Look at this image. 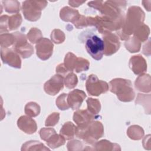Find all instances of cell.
Here are the masks:
<instances>
[{"label": "cell", "instance_id": "35", "mask_svg": "<svg viewBox=\"0 0 151 151\" xmlns=\"http://www.w3.org/2000/svg\"><path fill=\"white\" fill-rule=\"evenodd\" d=\"M9 17L7 15H2L1 17V32L3 31L8 32V29Z\"/></svg>", "mask_w": 151, "mask_h": 151}, {"label": "cell", "instance_id": "27", "mask_svg": "<svg viewBox=\"0 0 151 151\" xmlns=\"http://www.w3.org/2000/svg\"><path fill=\"white\" fill-rule=\"evenodd\" d=\"M22 22V17L19 14L13 15L9 17L8 20V29L9 31H12L17 29Z\"/></svg>", "mask_w": 151, "mask_h": 151}, {"label": "cell", "instance_id": "28", "mask_svg": "<svg viewBox=\"0 0 151 151\" xmlns=\"http://www.w3.org/2000/svg\"><path fill=\"white\" fill-rule=\"evenodd\" d=\"M1 48H6L14 44L15 37L14 34H1L0 37Z\"/></svg>", "mask_w": 151, "mask_h": 151}, {"label": "cell", "instance_id": "14", "mask_svg": "<svg viewBox=\"0 0 151 151\" xmlns=\"http://www.w3.org/2000/svg\"><path fill=\"white\" fill-rule=\"evenodd\" d=\"M129 67L135 74L139 75L146 71L147 63L142 55H134L129 60Z\"/></svg>", "mask_w": 151, "mask_h": 151}, {"label": "cell", "instance_id": "17", "mask_svg": "<svg viewBox=\"0 0 151 151\" xmlns=\"http://www.w3.org/2000/svg\"><path fill=\"white\" fill-rule=\"evenodd\" d=\"M77 10L72 9L68 6H65L61 9L60 12V17L62 20L74 23L80 17Z\"/></svg>", "mask_w": 151, "mask_h": 151}, {"label": "cell", "instance_id": "11", "mask_svg": "<svg viewBox=\"0 0 151 151\" xmlns=\"http://www.w3.org/2000/svg\"><path fill=\"white\" fill-rule=\"evenodd\" d=\"M103 42L104 45V54L106 55H111L115 53L120 46L119 37L111 32L105 34L103 36Z\"/></svg>", "mask_w": 151, "mask_h": 151}, {"label": "cell", "instance_id": "26", "mask_svg": "<svg viewBox=\"0 0 151 151\" xmlns=\"http://www.w3.org/2000/svg\"><path fill=\"white\" fill-rule=\"evenodd\" d=\"M5 10L8 13H15L19 11V2L17 1H3Z\"/></svg>", "mask_w": 151, "mask_h": 151}, {"label": "cell", "instance_id": "29", "mask_svg": "<svg viewBox=\"0 0 151 151\" xmlns=\"http://www.w3.org/2000/svg\"><path fill=\"white\" fill-rule=\"evenodd\" d=\"M27 37L32 44L37 42L42 38L41 31L37 28H31L27 34Z\"/></svg>", "mask_w": 151, "mask_h": 151}, {"label": "cell", "instance_id": "10", "mask_svg": "<svg viewBox=\"0 0 151 151\" xmlns=\"http://www.w3.org/2000/svg\"><path fill=\"white\" fill-rule=\"evenodd\" d=\"M64 86V78L61 75L55 74L47 81L44 86V89L46 93L51 96H55Z\"/></svg>", "mask_w": 151, "mask_h": 151}, {"label": "cell", "instance_id": "7", "mask_svg": "<svg viewBox=\"0 0 151 151\" xmlns=\"http://www.w3.org/2000/svg\"><path fill=\"white\" fill-rule=\"evenodd\" d=\"M15 41L14 42V50L23 58L29 57L34 53L32 46L27 42L24 34L20 32H15L14 34Z\"/></svg>", "mask_w": 151, "mask_h": 151}, {"label": "cell", "instance_id": "9", "mask_svg": "<svg viewBox=\"0 0 151 151\" xmlns=\"http://www.w3.org/2000/svg\"><path fill=\"white\" fill-rule=\"evenodd\" d=\"M53 44L48 39L42 38L39 40L36 44L35 48L37 55L42 60L48 59L52 54Z\"/></svg>", "mask_w": 151, "mask_h": 151}, {"label": "cell", "instance_id": "25", "mask_svg": "<svg viewBox=\"0 0 151 151\" xmlns=\"http://www.w3.org/2000/svg\"><path fill=\"white\" fill-rule=\"evenodd\" d=\"M40 107L35 102L28 103L25 107V113L30 117H35L40 114Z\"/></svg>", "mask_w": 151, "mask_h": 151}, {"label": "cell", "instance_id": "30", "mask_svg": "<svg viewBox=\"0 0 151 151\" xmlns=\"http://www.w3.org/2000/svg\"><path fill=\"white\" fill-rule=\"evenodd\" d=\"M64 81L66 87L71 89L76 86L78 82V79L75 74L73 73H70L66 76L65 80Z\"/></svg>", "mask_w": 151, "mask_h": 151}, {"label": "cell", "instance_id": "19", "mask_svg": "<svg viewBox=\"0 0 151 151\" xmlns=\"http://www.w3.org/2000/svg\"><path fill=\"white\" fill-rule=\"evenodd\" d=\"M77 127L71 122H66L62 127L60 130V133L62 135L65 139L70 140L74 137V134H76Z\"/></svg>", "mask_w": 151, "mask_h": 151}, {"label": "cell", "instance_id": "6", "mask_svg": "<svg viewBox=\"0 0 151 151\" xmlns=\"http://www.w3.org/2000/svg\"><path fill=\"white\" fill-rule=\"evenodd\" d=\"M64 64L68 71L75 70L77 73L87 71L90 65L87 60L81 57H77L71 52H68L65 55Z\"/></svg>", "mask_w": 151, "mask_h": 151}, {"label": "cell", "instance_id": "1", "mask_svg": "<svg viewBox=\"0 0 151 151\" xmlns=\"http://www.w3.org/2000/svg\"><path fill=\"white\" fill-rule=\"evenodd\" d=\"M145 17V12L139 6H132L129 8L126 18L123 20L120 32L118 34L122 40H127L129 36L142 25Z\"/></svg>", "mask_w": 151, "mask_h": 151}, {"label": "cell", "instance_id": "8", "mask_svg": "<svg viewBox=\"0 0 151 151\" xmlns=\"http://www.w3.org/2000/svg\"><path fill=\"white\" fill-rule=\"evenodd\" d=\"M86 90L90 95L97 96L107 91L109 85L106 81L99 80L96 75L91 74L86 81Z\"/></svg>", "mask_w": 151, "mask_h": 151}, {"label": "cell", "instance_id": "36", "mask_svg": "<svg viewBox=\"0 0 151 151\" xmlns=\"http://www.w3.org/2000/svg\"><path fill=\"white\" fill-rule=\"evenodd\" d=\"M68 70L65 68V65L64 64H59L57 67H56V72L58 74H65L67 72H68Z\"/></svg>", "mask_w": 151, "mask_h": 151}, {"label": "cell", "instance_id": "22", "mask_svg": "<svg viewBox=\"0 0 151 151\" xmlns=\"http://www.w3.org/2000/svg\"><path fill=\"white\" fill-rule=\"evenodd\" d=\"M65 139L62 135H58L55 133L53 134L51 137H50L46 141L47 145L50 147L52 148H55L64 145L65 143Z\"/></svg>", "mask_w": 151, "mask_h": 151}, {"label": "cell", "instance_id": "33", "mask_svg": "<svg viewBox=\"0 0 151 151\" xmlns=\"http://www.w3.org/2000/svg\"><path fill=\"white\" fill-rule=\"evenodd\" d=\"M60 114L58 113H53L51 114L46 119L45 125L46 126H54L58 122Z\"/></svg>", "mask_w": 151, "mask_h": 151}, {"label": "cell", "instance_id": "16", "mask_svg": "<svg viewBox=\"0 0 151 151\" xmlns=\"http://www.w3.org/2000/svg\"><path fill=\"white\" fill-rule=\"evenodd\" d=\"M96 116L90 113L87 110H81L76 111L73 115V120L78 126L84 125L93 119H96Z\"/></svg>", "mask_w": 151, "mask_h": 151}, {"label": "cell", "instance_id": "34", "mask_svg": "<svg viewBox=\"0 0 151 151\" xmlns=\"http://www.w3.org/2000/svg\"><path fill=\"white\" fill-rule=\"evenodd\" d=\"M54 133H55V130L52 128H42L40 131L41 139L45 141Z\"/></svg>", "mask_w": 151, "mask_h": 151}, {"label": "cell", "instance_id": "21", "mask_svg": "<svg viewBox=\"0 0 151 151\" xmlns=\"http://www.w3.org/2000/svg\"><path fill=\"white\" fill-rule=\"evenodd\" d=\"M127 134L129 137L133 140H139L144 135V131L143 129L137 125H133L129 127Z\"/></svg>", "mask_w": 151, "mask_h": 151}, {"label": "cell", "instance_id": "13", "mask_svg": "<svg viewBox=\"0 0 151 151\" xmlns=\"http://www.w3.org/2000/svg\"><path fill=\"white\" fill-rule=\"evenodd\" d=\"M86 97V94L83 91L76 89L67 94V103L73 110H77L81 106Z\"/></svg>", "mask_w": 151, "mask_h": 151}, {"label": "cell", "instance_id": "18", "mask_svg": "<svg viewBox=\"0 0 151 151\" xmlns=\"http://www.w3.org/2000/svg\"><path fill=\"white\" fill-rule=\"evenodd\" d=\"M135 87L139 91L147 93L150 91V77L149 74H141L135 81Z\"/></svg>", "mask_w": 151, "mask_h": 151}, {"label": "cell", "instance_id": "12", "mask_svg": "<svg viewBox=\"0 0 151 151\" xmlns=\"http://www.w3.org/2000/svg\"><path fill=\"white\" fill-rule=\"evenodd\" d=\"M1 59L4 63L17 68H20L21 66V61L19 54L15 51L8 48L1 49Z\"/></svg>", "mask_w": 151, "mask_h": 151}, {"label": "cell", "instance_id": "2", "mask_svg": "<svg viewBox=\"0 0 151 151\" xmlns=\"http://www.w3.org/2000/svg\"><path fill=\"white\" fill-rule=\"evenodd\" d=\"M104 133L103 124L100 122H93L78 126L76 135L88 143H92L101 137Z\"/></svg>", "mask_w": 151, "mask_h": 151}, {"label": "cell", "instance_id": "5", "mask_svg": "<svg viewBox=\"0 0 151 151\" xmlns=\"http://www.w3.org/2000/svg\"><path fill=\"white\" fill-rule=\"evenodd\" d=\"M86 48L93 58L96 60H100L104 54V42L98 36L93 35L87 39Z\"/></svg>", "mask_w": 151, "mask_h": 151}, {"label": "cell", "instance_id": "20", "mask_svg": "<svg viewBox=\"0 0 151 151\" xmlns=\"http://www.w3.org/2000/svg\"><path fill=\"white\" fill-rule=\"evenodd\" d=\"M150 29L147 25L142 24L138 27L133 32L134 36L140 42H145L148 38Z\"/></svg>", "mask_w": 151, "mask_h": 151}, {"label": "cell", "instance_id": "15", "mask_svg": "<svg viewBox=\"0 0 151 151\" xmlns=\"http://www.w3.org/2000/svg\"><path fill=\"white\" fill-rule=\"evenodd\" d=\"M18 127L27 134H32L37 130V124L35 120L28 116H22L17 121Z\"/></svg>", "mask_w": 151, "mask_h": 151}, {"label": "cell", "instance_id": "3", "mask_svg": "<svg viewBox=\"0 0 151 151\" xmlns=\"http://www.w3.org/2000/svg\"><path fill=\"white\" fill-rule=\"evenodd\" d=\"M109 85L110 91L116 94L119 100L129 102L134 99V92L129 80L115 78L109 83Z\"/></svg>", "mask_w": 151, "mask_h": 151}, {"label": "cell", "instance_id": "37", "mask_svg": "<svg viewBox=\"0 0 151 151\" xmlns=\"http://www.w3.org/2000/svg\"><path fill=\"white\" fill-rule=\"evenodd\" d=\"M86 2L85 1H68V4L73 6V7H78L80 5H81V4H83V3H84Z\"/></svg>", "mask_w": 151, "mask_h": 151}, {"label": "cell", "instance_id": "24", "mask_svg": "<svg viewBox=\"0 0 151 151\" xmlns=\"http://www.w3.org/2000/svg\"><path fill=\"white\" fill-rule=\"evenodd\" d=\"M87 110L92 114L96 115L99 113L101 109L100 101L97 99L88 98L87 100Z\"/></svg>", "mask_w": 151, "mask_h": 151}, {"label": "cell", "instance_id": "31", "mask_svg": "<svg viewBox=\"0 0 151 151\" xmlns=\"http://www.w3.org/2000/svg\"><path fill=\"white\" fill-rule=\"evenodd\" d=\"M67 94L63 93L59 96L56 100V105L61 110H65L69 109L70 106L67 103Z\"/></svg>", "mask_w": 151, "mask_h": 151}, {"label": "cell", "instance_id": "23", "mask_svg": "<svg viewBox=\"0 0 151 151\" xmlns=\"http://www.w3.org/2000/svg\"><path fill=\"white\" fill-rule=\"evenodd\" d=\"M126 48L130 52H138L141 47L140 42L134 37H129L124 44Z\"/></svg>", "mask_w": 151, "mask_h": 151}, {"label": "cell", "instance_id": "4", "mask_svg": "<svg viewBox=\"0 0 151 151\" xmlns=\"http://www.w3.org/2000/svg\"><path fill=\"white\" fill-rule=\"evenodd\" d=\"M47 5L45 1H25L22 2V9L26 19L30 21L38 20L41 14V11Z\"/></svg>", "mask_w": 151, "mask_h": 151}, {"label": "cell", "instance_id": "32", "mask_svg": "<svg viewBox=\"0 0 151 151\" xmlns=\"http://www.w3.org/2000/svg\"><path fill=\"white\" fill-rule=\"evenodd\" d=\"M52 41L55 44L62 43L65 40V35L63 31L60 29H55L52 31L51 34Z\"/></svg>", "mask_w": 151, "mask_h": 151}]
</instances>
